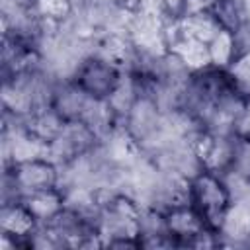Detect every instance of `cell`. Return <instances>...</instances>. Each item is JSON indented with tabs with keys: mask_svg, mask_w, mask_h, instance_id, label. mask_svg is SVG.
I'll list each match as a JSON object with an SVG mask.
<instances>
[{
	"mask_svg": "<svg viewBox=\"0 0 250 250\" xmlns=\"http://www.w3.org/2000/svg\"><path fill=\"white\" fill-rule=\"evenodd\" d=\"M234 199L236 197L230 182L221 174L199 168L189 178V205L195 209L203 225L219 236L234 205Z\"/></svg>",
	"mask_w": 250,
	"mask_h": 250,
	"instance_id": "6da1fadb",
	"label": "cell"
},
{
	"mask_svg": "<svg viewBox=\"0 0 250 250\" xmlns=\"http://www.w3.org/2000/svg\"><path fill=\"white\" fill-rule=\"evenodd\" d=\"M66 76L92 100L109 102L123 86L127 74L119 64L90 49L76 59Z\"/></svg>",
	"mask_w": 250,
	"mask_h": 250,
	"instance_id": "7a4b0ae2",
	"label": "cell"
},
{
	"mask_svg": "<svg viewBox=\"0 0 250 250\" xmlns=\"http://www.w3.org/2000/svg\"><path fill=\"white\" fill-rule=\"evenodd\" d=\"M62 168L51 156L4 164V199L64 186Z\"/></svg>",
	"mask_w": 250,
	"mask_h": 250,
	"instance_id": "3957f363",
	"label": "cell"
},
{
	"mask_svg": "<svg viewBox=\"0 0 250 250\" xmlns=\"http://www.w3.org/2000/svg\"><path fill=\"white\" fill-rule=\"evenodd\" d=\"M201 170H209L221 176H229L236 152V137L229 131L195 129L184 139Z\"/></svg>",
	"mask_w": 250,
	"mask_h": 250,
	"instance_id": "277c9868",
	"label": "cell"
},
{
	"mask_svg": "<svg viewBox=\"0 0 250 250\" xmlns=\"http://www.w3.org/2000/svg\"><path fill=\"white\" fill-rule=\"evenodd\" d=\"M27 209L37 217V221L41 225H45L47 221H51L61 209L66 207L68 203V189L64 186L59 188H51V189H41V191H33L27 195L20 197Z\"/></svg>",
	"mask_w": 250,
	"mask_h": 250,
	"instance_id": "5b68a950",
	"label": "cell"
},
{
	"mask_svg": "<svg viewBox=\"0 0 250 250\" xmlns=\"http://www.w3.org/2000/svg\"><path fill=\"white\" fill-rule=\"evenodd\" d=\"M234 90L242 98H250V47H242L227 66Z\"/></svg>",
	"mask_w": 250,
	"mask_h": 250,
	"instance_id": "8992f818",
	"label": "cell"
},
{
	"mask_svg": "<svg viewBox=\"0 0 250 250\" xmlns=\"http://www.w3.org/2000/svg\"><path fill=\"white\" fill-rule=\"evenodd\" d=\"M230 133H232L236 139L250 141V98H242L240 107H238V111H236V115H234Z\"/></svg>",
	"mask_w": 250,
	"mask_h": 250,
	"instance_id": "52a82bcc",
	"label": "cell"
},
{
	"mask_svg": "<svg viewBox=\"0 0 250 250\" xmlns=\"http://www.w3.org/2000/svg\"><path fill=\"white\" fill-rule=\"evenodd\" d=\"M156 8L160 10V14L174 21L180 20L184 16V8H186V0H156Z\"/></svg>",
	"mask_w": 250,
	"mask_h": 250,
	"instance_id": "ba28073f",
	"label": "cell"
}]
</instances>
